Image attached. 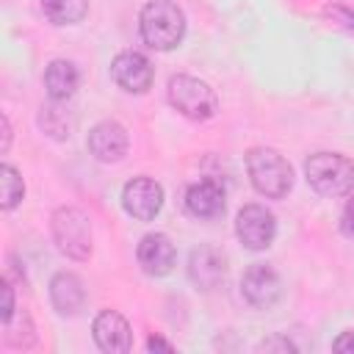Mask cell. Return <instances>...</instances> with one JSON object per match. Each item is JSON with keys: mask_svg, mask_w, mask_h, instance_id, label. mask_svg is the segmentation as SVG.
I'll list each match as a JSON object with an SVG mask.
<instances>
[{"mask_svg": "<svg viewBox=\"0 0 354 354\" xmlns=\"http://www.w3.org/2000/svg\"><path fill=\"white\" fill-rule=\"evenodd\" d=\"M53 241L61 254L86 260L91 254V221L77 207H58L53 213Z\"/></svg>", "mask_w": 354, "mask_h": 354, "instance_id": "cell-5", "label": "cell"}, {"mask_svg": "<svg viewBox=\"0 0 354 354\" xmlns=\"http://www.w3.org/2000/svg\"><path fill=\"white\" fill-rule=\"evenodd\" d=\"M122 207L138 221H152L163 207L160 183H155L152 177H133L122 188Z\"/></svg>", "mask_w": 354, "mask_h": 354, "instance_id": "cell-7", "label": "cell"}, {"mask_svg": "<svg viewBox=\"0 0 354 354\" xmlns=\"http://www.w3.org/2000/svg\"><path fill=\"white\" fill-rule=\"evenodd\" d=\"M8 144H11V127H8V119L3 116V152L8 149Z\"/></svg>", "mask_w": 354, "mask_h": 354, "instance_id": "cell-26", "label": "cell"}, {"mask_svg": "<svg viewBox=\"0 0 354 354\" xmlns=\"http://www.w3.org/2000/svg\"><path fill=\"white\" fill-rule=\"evenodd\" d=\"M138 30L152 50H174L185 36V17L171 0H152L138 14Z\"/></svg>", "mask_w": 354, "mask_h": 354, "instance_id": "cell-1", "label": "cell"}, {"mask_svg": "<svg viewBox=\"0 0 354 354\" xmlns=\"http://www.w3.org/2000/svg\"><path fill=\"white\" fill-rule=\"evenodd\" d=\"M3 324H6V340H8L14 348H30V346H33L36 335H33V324H30V318H28L25 313L11 315V318L3 321Z\"/></svg>", "mask_w": 354, "mask_h": 354, "instance_id": "cell-20", "label": "cell"}, {"mask_svg": "<svg viewBox=\"0 0 354 354\" xmlns=\"http://www.w3.org/2000/svg\"><path fill=\"white\" fill-rule=\"evenodd\" d=\"M0 188H3V202H0L3 210H14L25 196V183L11 163L0 166Z\"/></svg>", "mask_w": 354, "mask_h": 354, "instance_id": "cell-19", "label": "cell"}, {"mask_svg": "<svg viewBox=\"0 0 354 354\" xmlns=\"http://www.w3.org/2000/svg\"><path fill=\"white\" fill-rule=\"evenodd\" d=\"M111 75H113L116 86L130 94H144L152 86V64L136 50L119 53L111 64Z\"/></svg>", "mask_w": 354, "mask_h": 354, "instance_id": "cell-10", "label": "cell"}, {"mask_svg": "<svg viewBox=\"0 0 354 354\" xmlns=\"http://www.w3.org/2000/svg\"><path fill=\"white\" fill-rule=\"evenodd\" d=\"M88 152L100 160V163H116L127 155V130L113 122V119H105V122H97L91 130H88Z\"/></svg>", "mask_w": 354, "mask_h": 354, "instance_id": "cell-9", "label": "cell"}, {"mask_svg": "<svg viewBox=\"0 0 354 354\" xmlns=\"http://www.w3.org/2000/svg\"><path fill=\"white\" fill-rule=\"evenodd\" d=\"M14 290H11V285H8V279L3 282V321H8L11 315H14Z\"/></svg>", "mask_w": 354, "mask_h": 354, "instance_id": "cell-22", "label": "cell"}, {"mask_svg": "<svg viewBox=\"0 0 354 354\" xmlns=\"http://www.w3.org/2000/svg\"><path fill=\"white\" fill-rule=\"evenodd\" d=\"M94 340L102 351H111V354H124L133 348V332H130V324L124 321V315H119L116 310H102L97 318H94Z\"/></svg>", "mask_w": 354, "mask_h": 354, "instance_id": "cell-11", "label": "cell"}, {"mask_svg": "<svg viewBox=\"0 0 354 354\" xmlns=\"http://www.w3.org/2000/svg\"><path fill=\"white\" fill-rule=\"evenodd\" d=\"M304 177L321 196H346L354 188V163L337 152H315L304 163Z\"/></svg>", "mask_w": 354, "mask_h": 354, "instance_id": "cell-3", "label": "cell"}, {"mask_svg": "<svg viewBox=\"0 0 354 354\" xmlns=\"http://www.w3.org/2000/svg\"><path fill=\"white\" fill-rule=\"evenodd\" d=\"M263 348H266V351H268V348H288V351H290L293 346H290L288 340H266V343H263Z\"/></svg>", "mask_w": 354, "mask_h": 354, "instance_id": "cell-25", "label": "cell"}, {"mask_svg": "<svg viewBox=\"0 0 354 354\" xmlns=\"http://www.w3.org/2000/svg\"><path fill=\"white\" fill-rule=\"evenodd\" d=\"M185 210L194 218H218L224 213V188L216 180H199L185 191Z\"/></svg>", "mask_w": 354, "mask_h": 354, "instance_id": "cell-13", "label": "cell"}, {"mask_svg": "<svg viewBox=\"0 0 354 354\" xmlns=\"http://www.w3.org/2000/svg\"><path fill=\"white\" fill-rule=\"evenodd\" d=\"M39 124H41L44 133H50L53 138H69V136H72V127H75V119L58 105V100H53L50 105L41 108Z\"/></svg>", "mask_w": 354, "mask_h": 354, "instance_id": "cell-18", "label": "cell"}, {"mask_svg": "<svg viewBox=\"0 0 354 354\" xmlns=\"http://www.w3.org/2000/svg\"><path fill=\"white\" fill-rule=\"evenodd\" d=\"M138 266L144 268V274L149 277H166L174 268V243L163 235V232H149L141 238L138 249H136Z\"/></svg>", "mask_w": 354, "mask_h": 354, "instance_id": "cell-12", "label": "cell"}, {"mask_svg": "<svg viewBox=\"0 0 354 354\" xmlns=\"http://www.w3.org/2000/svg\"><path fill=\"white\" fill-rule=\"evenodd\" d=\"M335 351H343V354H354V332H343L335 343H332Z\"/></svg>", "mask_w": 354, "mask_h": 354, "instance_id": "cell-23", "label": "cell"}, {"mask_svg": "<svg viewBox=\"0 0 354 354\" xmlns=\"http://www.w3.org/2000/svg\"><path fill=\"white\" fill-rule=\"evenodd\" d=\"M241 293L243 299L252 304V307H260V310H268L279 301L282 296V282L277 277V271L266 263H254L243 271L241 277Z\"/></svg>", "mask_w": 354, "mask_h": 354, "instance_id": "cell-8", "label": "cell"}, {"mask_svg": "<svg viewBox=\"0 0 354 354\" xmlns=\"http://www.w3.org/2000/svg\"><path fill=\"white\" fill-rule=\"evenodd\" d=\"M41 11L53 25H75L86 17L88 0H41Z\"/></svg>", "mask_w": 354, "mask_h": 354, "instance_id": "cell-17", "label": "cell"}, {"mask_svg": "<svg viewBox=\"0 0 354 354\" xmlns=\"http://www.w3.org/2000/svg\"><path fill=\"white\" fill-rule=\"evenodd\" d=\"M50 301L61 315H77L86 304V288L80 277L61 271L50 279Z\"/></svg>", "mask_w": 354, "mask_h": 354, "instance_id": "cell-15", "label": "cell"}, {"mask_svg": "<svg viewBox=\"0 0 354 354\" xmlns=\"http://www.w3.org/2000/svg\"><path fill=\"white\" fill-rule=\"evenodd\" d=\"M169 102L177 113L194 122H205L218 111L216 91L205 80L191 77V75H174L169 80Z\"/></svg>", "mask_w": 354, "mask_h": 354, "instance_id": "cell-4", "label": "cell"}, {"mask_svg": "<svg viewBox=\"0 0 354 354\" xmlns=\"http://www.w3.org/2000/svg\"><path fill=\"white\" fill-rule=\"evenodd\" d=\"M246 171H249V180H252L254 191L263 194V196H268V199L288 196V191L293 185V169H290V163L277 149H268V147L249 149V155H246Z\"/></svg>", "mask_w": 354, "mask_h": 354, "instance_id": "cell-2", "label": "cell"}, {"mask_svg": "<svg viewBox=\"0 0 354 354\" xmlns=\"http://www.w3.org/2000/svg\"><path fill=\"white\" fill-rule=\"evenodd\" d=\"M340 230H343V235H348V238H354V196L346 202V207H343V216H340Z\"/></svg>", "mask_w": 354, "mask_h": 354, "instance_id": "cell-21", "label": "cell"}, {"mask_svg": "<svg viewBox=\"0 0 354 354\" xmlns=\"http://www.w3.org/2000/svg\"><path fill=\"white\" fill-rule=\"evenodd\" d=\"M147 348H149V351H171L174 346L166 343L163 337H149V340H147Z\"/></svg>", "mask_w": 354, "mask_h": 354, "instance_id": "cell-24", "label": "cell"}, {"mask_svg": "<svg viewBox=\"0 0 354 354\" xmlns=\"http://www.w3.org/2000/svg\"><path fill=\"white\" fill-rule=\"evenodd\" d=\"M188 274H191L196 288L213 290L224 279V274H227V257L218 249H213V246H202V249H196L191 254Z\"/></svg>", "mask_w": 354, "mask_h": 354, "instance_id": "cell-14", "label": "cell"}, {"mask_svg": "<svg viewBox=\"0 0 354 354\" xmlns=\"http://www.w3.org/2000/svg\"><path fill=\"white\" fill-rule=\"evenodd\" d=\"M235 235L246 249L260 252V249L271 246V241L277 235V218L263 205H246V207H241V213L235 218Z\"/></svg>", "mask_w": 354, "mask_h": 354, "instance_id": "cell-6", "label": "cell"}, {"mask_svg": "<svg viewBox=\"0 0 354 354\" xmlns=\"http://www.w3.org/2000/svg\"><path fill=\"white\" fill-rule=\"evenodd\" d=\"M80 83V75H77V66L72 61H64V58H55L50 61V66L44 69V88L50 94V100H58V102H66L75 88Z\"/></svg>", "mask_w": 354, "mask_h": 354, "instance_id": "cell-16", "label": "cell"}]
</instances>
